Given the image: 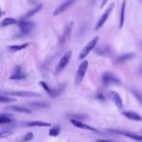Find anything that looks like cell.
I'll list each match as a JSON object with an SVG mask.
<instances>
[{
  "label": "cell",
  "instance_id": "ba28073f",
  "mask_svg": "<svg viewBox=\"0 0 142 142\" xmlns=\"http://www.w3.org/2000/svg\"><path fill=\"white\" fill-rule=\"evenodd\" d=\"M18 26H19V28L21 30V33L23 35H26V34L30 33L34 29L35 23H32V22H28L27 19H26V21L21 19L19 22V23H18Z\"/></svg>",
  "mask_w": 142,
  "mask_h": 142
},
{
  "label": "cell",
  "instance_id": "cb8c5ba5",
  "mask_svg": "<svg viewBox=\"0 0 142 142\" xmlns=\"http://www.w3.org/2000/svg\"><path fill=\"white\" fill-rule=\"evenodd\" d=\"M14 122V118L9 114H4L2 113L0 115V124L4 125V124H10Z\"/></svg>",
  "mask_w": 142,
  "mask_h": 142
},
{
  "label": "cell",
  "instance_id": "30bf717a",
  "mask_svg": "<svg viewBox=\"0 0 142 142\" xmlns=\"http://www.w3.org/2000/svg\"><path fill=\"white\" fill-rule=\"evenodd\" d=\"M27 78V75L24 72L22 65H17L14 68V71L12 75L10 76V80H26Z\"/></svg>",
  "mask_w": 142,
  "mask_h": 142
},
{
  "label": "cell",
  "instance_id": "9a60e30c",
  "mask_svg": "<svg viewBox=\"0 0 142 142\" xmlns=\"http://www.w3.org/2000/svg\"><path fill=\"white\" fill-rule=\"evenodd\" d=\"M70 122L72 123V125L78 129H86V130H90V131H94V133H97V129H95L94 126H90L89 125H85L83 124L81 121H78V120L74 119H70Z\"/></svg>",
  "mask_w": 142,
  "mask_h": 142
},
{
  "label": "cell",
  "instance_id": "1f68e13d",
  "mask_svg": "<svg viewBox=\"0 0 142 142\" xmlns=\"http://www.w3.org/2000/svg\"><path fill=\"white\" fill-rule=\"evenodd\" d=\"M94 97H95V98H97L98 100H101V101H105V99H106V98H105V97H104L102 94H95V95H94Z\"/></svg>",
  "mask_w": 142,
  "mask_h": 142
},
{
  "label": "cell",
  "instance_id": "d6a6232c",
  "mask_svg": "<svg viewBox=\"0 0 142 142\" xmlns=\"http://www.w3.org/2000/svg\"><path fill=\"white\" fill-rule=\"evenodd\" d=\"M107 2H108V0H102V1H101V4H100V8H103V7L106 5Z\"/></svg>",
  "mask_w": 142,
  "mask_h": 142
},
{
  "label": "cell",
  "instance_id": "6da1fadb",
  "mask_svg": "<svg viewBox=\"0 0 142 142\" xmlns=\"http://www.w3.org/2000/svg\"><path fill=\"white\" fill-rule=\"evenodd\" d=\"M101 81L105 87H109L111 85H118V86L122 85V81L112 72H108V71L103 72L101 76Z\"/></svg>",
  "mask_w": 142,
  "mask_h": 142
},
{
  "label": "cell",
  "instance_id": "277c9868",
  "mask_svg": "<svg viewBox=\"0 0 142 142\" xmlns=\"http://www.w3.org/2000/svg\"><path fill=\"white\" fill-rule=\"evenodd\" d=\"M98 40H99V37H98V36H95L94 39H92L90 42L88 43L87 45L83 48V50L81 51L80 55H79V58H80L81 60L85 59L86 57H87V55H89L93 50L95 49V47H97V42H98Z\"/></svg>",
  "mask_w": 142,
  "mask_h": 142
},
{
  "label": "cell",
  "instance_id": "603a6c76",
  "mask_svg": "<svg viewBox=\"0 0 142 142\" xmlns=\"http://www.w3.org/2000/svg\"><path fill=\"white\" fill-rule=\"evenodd\" d=\"M19 22L14 18H5L4 19H2L1 22V27H5V26H9L12 24H18Z\"/></svg>",
  "mask_w": 142,
  "mask_h": 142
},
{
  "label": "cell",
  "instance_id": "ffe728a7",
  "mask_svg": "<svg viewBox=\"0 0 142 142\" xmlns=\"http://www.w3.org/2000/svg\"><path fill=\"white\" fill-rule=\"evenodd\" d=\"M42 9V4H39V5H37V6L35 7V8H33V9L29 10L28 12L24 15V16L22 17V19H23V21H26V19H28L29 18H31L32 16H34L36 13H38L40 10Z\"/></svg>",
  "mask_w": 142,
  "mask_h": 142
},
{
  "label": "cell",
  "instance_id": "f546056e",
  "mask_svg": "<svg viewBox=\"0 0 142 142\" xmlns=\"http://www.w3.org/2000/svg\"><path fill=\"white\" fill-rule=\"evenodd\" d=\"M33 137H34L33 133H26V136H24V137H23L22 140H23V141H29V140L33 139Z\"/></svg>",
  "mask_w": 142,
  "mask_h": 142
},
{
  "label": "cell",
  "instance_id": "7c38bea8",
  "mask_svg": "<svg viewBox=\"0 0 142 142\" xmlns=\"http://www.w3.org/2000/svg\"><path fill=\"white\" fill-rule=\"evenodd\" d=\"M77 0H65L64 2H62L59 6L57 8V9L54 11V13H53V15L54 16H58V15H60V14H62L63 12H65L66 10L68 9V8H70L73 4L76 2Z\"/></svg>",
  "mask_w": 142,
  "mask_h": 142
},
{
  "label": "cell",
  "instance_id": "52a82bcc",
  "mask_svg": "<svg viewBox=\"0 0 142 142\" xmlns=\"http://www.w3.org/2000/svg\"><path fill=\"white\" fill-rule=\"evenodd\" d=\"M72 28H73V22H70V23H68L64 27V30H63V32H62V36H60V38L58 40V45L60 46H64L66 44L69 38H70L71 36V32H72Z\"/></svg>",
  "mask_w": 142,
  "mask_h": 142
},
{
  "label": "cell",
  "instance_id": "836d02e7",
  "mask_svg": "<svg viewBox=\"0 0 142 142\" xmlns=\"http://www.w3.org/2000/svg\"><path fill=\"white\" fill-rule=\"evenodd\" d=\"M140 73L142 74V66H141V68H140Z\"/></svg>",
  "mask_w": 142,
  "mask_h": 142
},
{
  "label": "cell",
  "instance_id": "3957f363",
  "mask_svg": "<svg viewBox=\"0 0 142 142\" xmlns=\"http://www.w3.org/2000/svg\"><path fill=\"white\" fill-rule=\"evenodd\" d=\"M108 133H113V134H119V135H123L126 137H129L130 139L136 140V141H142V135L137 134L135 133H131L129 130H124V129H106Z\"/></svg>",
  "mask_w": 142,
  "mask_h": 142
},
{
  "label": "cell",
  "instance_id": "44dd1931",
  "mask_svg": "<svg viewBox=\"0 0 142 142\" xmlns=\"http://www.w3.org/2000/svg\"><path fill=\"white\" fill-rule=\"evenodd\" d=\"M24 125L27 126H52L51 123H47V122H42V121H33V122H26L24 123Z\"/></svg>",
  "mask_w": 142,
  "mask_h": 142
},
{
  "label": "cell",
  "instance_id": "4fadbf2b",
  "mask_svg": "<svg viewBox=\"0 0 142 142\" xmlns=\"http://www.w3.org/2000/svg\"><path fill=\"white\" fill-rule=\"evenodd\" d=\"M94 51L98 55L104 57V58H109L110 55H112V50L108 45L100 46L99 48H95Z\"/></svg>",
  "mask_w": 142,
  "mask_h": 142
},
{
  "label": "cell",
  "instance_id": "e0dca14e",
  "mask_svg": "<svg viewBox=\"0 0 142 142\" xmlns=\"http://www.w3.org/2000/svg\"><path fill=\"white\" fill-rule=\"evenodd\" d=\"M9 111H13V112H19V113H26V114H31L32 111L26 107L23 106H18V105H12V106H8L6 108Z\"/></svg>",
  "mask_w": 142,
  "mask_h": 142
},
{
  "label": "cell",
  "instance_id": "e575fe53",
  "mask_svg": "<svg viewBox=\"0 0 142 142\" xmlns=\"http://www.w3.org/2000/svg\"><path fill=\"white\" fill-rule=\"evenodd\" d=\"M141 46H142V42H141Z\"/></svg>",
  "mask_w": 142,
  "mask_h": 142
},
{
  "label": "cell",
  "instance_id": "5bb4252c",
  "mask_svg": "<svg viewBox=\"0 0 142 142\" xmlns=\"http://www.w3.org/2000/svg\"><path fill=\"white\" fill-rule=\"evenodd\" d=\"M108 94H109L110 98L113 100L114 103L116 104V106L119 109H123V100H122V97H120V94L117 92H114V90H110Z\"/></svg>",
  "mask_w": 142,
  "mask_h": 142
},
{
  "label": "cell",
  "instance_id": "9c48e42d",
  "mask_svg": "<svg viewBox=\"0 0 142 142\" xmlns=\"http://www.w3.org/2000/svg\"><path fill=\"white\" fill-rule=\"evenodd\" d=\"M114 7H115V3H114V2H113V3L110 4L109 7H108L106 10H105V12L102 14V16L100 17V19H98V22H97V26H95V27H94V30H98V29L101 28V27L103 26V24L106 23V21L108 19V18H109L110 14L112 13V11H113Z\"/></svg>",
  "mask_w": 142,
  "mask_h": 142
},
{
  "label": "cell",
  "instance_id": "2e32d148",
  "mask_svg": "<svg viewBox=\"0 0 142 142\" xmlns=\"http://www.w3.org/2000/svg\"><path fill=\"white\" fill-rule=\"evenodd\" d=\"M122 115L129 120L137 121V122L142 121V116H140L139 114L135 113V112H133V111H122Z\"/></svg>",
  "mask_w": 142,
  "mask_h": 142
},
{
  "label": "cell",
  "instance_id": "5b68a950",
  "mask_svg": "<svg viewBox=\"0 0 142 142\" xmlns=\"http://www.w3.org/2000/svg\"><path fill=\"white\" fill-rule=\"evenodd\" d=\"M88 67H89V62H88V60H83V62L80 63L77 71H76V74H75V79H74L75 81L74 82H75V84L76 85L80 84L81 82L83 81L85 75H86V73H87Z\"/></svg>",
  "mask_w": 142,
  "mask_h": 142
},
{
  "label": "cell",
  "instance_id": "ac0fdd59",
  "mask_svg": "<svg viewBox=\"0 0 142 142\" xmlns=\"http://www.w3.org/2000/svg\"><path fill=\"white\" fill-rule=\"evenodd\" d=\"M28 105L35 109H47L51 106L49 102H45V101H31L28 103Z\"/></svg>",
  "mask_w": 142,
  "mask_h": 142
},
{
  "label": "cell",
  "instance_id": "f1b7e54d",
  "mask_svg": "<svg viewBox=\"0 0 142 142\" xmlns=\"http://www.w3.org/2000/svg\"><path fill=\"white\" fill-rule=\"evenodd\" d=\"M60 130H62V129H60L59 126H52L50 129V130H49V134H50V136H55H55H58L60 133Z\"/></svg>",
  "mask_w": 142,
  "mask_h": 142
},
{
  "label": "cell",
  "instance_id": "d6986e66",
  "mask_svg": "<svg viewBox=\"0 0 142 142\" xmlns=\"http://www.w3.org/2000/svg\"><path fill=\"white\" fill-rule=\"evenodd\" d=\"M126 6V0H123L122 6H121V13H120V21H119V28L122 29L125 23V10Z\"/></svg>",
  "mask_w": 142,
  "mask_h": 142
},
{
  "label": "cell",
  "instance_id": "d4e9b609",
  "mask_svg": "<svg viewBox=\"0 0 142 142\" xmlns=\"http://www.w3.org/2000/svg\"><path fill=\"white\" fill-rule=\"evenodd\" d=\"M39 85L43 88V90H45L46 93H47L50 97H53V94H54V88H51L48 84H47V83H46V82H44V81L39 82Z\"/></svg>",
  "mask_w": 142,
  "mask_h": 142
},
{
  "label": "cell",
  "instance_id": "7a4b0ae2",
  "mask_svg": "<svg viewBox=\"0 0 142 142\" xmlns=\"http://www.w3.org/2000/svg\"><path fill=\"white\" fill-rule=\"evenodd\" d=\"M1 94L11 95V97H40L42 94L36 92H28V90H2Z\"/></svg>",
  "mask_w": 142,
  "mask_h": 142
},
{
  "label": "cell",
  "instance_id": "7402d4cb",
  "mask_svg": "<svg viewBox=\"0 0 142 142\" xmlns=\"http://www.w3.org/2000/svg\"><path fill=\"white\" fill-rule=\"evenodd\" d=\"M30 45L29 43H23V44H19V45H11L9 46V51L10 52H19L26 49Z\"/></svg>",
  "mask_w": 142,
  "mask_h": 142
},
{
  "label": "cell",
  "instance_id": "8fae6325",
  "mask_svg": "<svg viewBox=\"0 0 142 142\" xmlns=\"http://www.w3.org/2000/svg\"><path fill=\"white\" fill-rule=\"evenodd\" d=\"M136 54L135 53H126V54H123V55H118L115 59L113 60V63L115 65L117 64H123L125 62H129L130 59L135 58Z\"/></svg>",
  "mask_w": 142,
  "mask_h": 142
},
{
  "label": "cell",
  "instance_id": "8992f818",
  "mask_svg": "<svg viewBox=\"0 0 142 142\" xmlns=\"http://www.w3.org/2000/svg\"><path fill=\"white\" fill-rule=\"evenodd\" d=\"M71 57H72V51H67L65 52V54L62 57V58L59 59L58 65H57V68H55V74H58L62 72V70H64V68L66 67L69 63L71 59Z\"/></svg>",
  "mask_w": 142,
  "mask_h": 142
},
{
  "label": "cell",
  "instance_id": "484cf974",
  "mask_svg": "<svg viewBox=\"0 0 142 142\" xmlns=\"http://www.w3.org/2000/svg\"><path fill=\"white\" fill-rule=\"evenodd\" d=\"M67 117L70 119H74L78 120V121H83V120H88L89 119V116L86 115V114H68Z\"/></svg>",
  "mask_w": 142,
  "mask_h": 142
},
{
  "label": "cell",
  "instance_id": "4316f807",
  "mask_svg": "<svg viewBox=\"0 0 142 142\" xmlns=\"http://www.w3.org/2000/svg\"><path fill=\"white\" fill-rule=\"evenodd\" d=\"M130 92H131V94L133 95L136 98V100L138 101L140 105L142 106V93L141 92H139L138 90H136L134 88H130Z\"/></svg>",
  "mask_w": 142,
  "mask_h": 142
},
{
  "label": "cell",
  "instance_id": "83f0119b",
  "mask_svg": "<svg viewBox=\"0 0 142 142\" xmlns=\"http://www.w3.org/2000/svg\"><path fill=\"white\" fill-rule=\"evenodd\" d=\"M0 101H1V103H10V102H15L16 98L11 97V95L1 94V95H0Z\"/></svg>",
  "mask_w": 142,
  "mask_h": 142
},
{
  "label": "cell",
  "instance_id": "4dcf8cb0",
  "mask_svg": "<svg viewBox=\"0 0 142 142\" xmlns=\"http://www.w3.org/2000/svg\"><path fill=\"white\" fill-rule=\"evenodd\" d=\"M10 134H12V131H5V130H0V137H1V138H3L4 136L10 135Z\"/></svg>",
  "mask_w": 142,
  "mask_h": 142
}]
</instances>
